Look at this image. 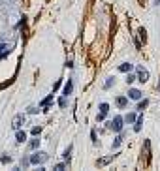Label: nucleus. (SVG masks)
Instances as JSON below:
<instances>
[{
	"label": "nucleus",
	"mask_w": 160,
	"mask_h": 171,
	"mask_svg": "<svg viewBox=\"0 0 160 171\" xmlns=\"http://www.w3.org/2000/svg\"><path fill=\"white\" fill-rule=\"evenodd\" d=\"M6 53H9V45H0V57Z\"/></svg>",
	"instance_id": "17"
},
{
	"label": "nucleus",
	"mask_w": 160,
	"mask_h": 171,
	"mask_svg": "<svg viewBox=\"0 0 160 171\" xmlns=\"http://www.w3.org/2000/svg\"><path fill=\"white\" fill-rule=\"evenodd\" d=\"M111 86H113V79H111V77H109V79L105 81V88H111Z\"/></svg>",
	"instance_id": "23"
},
{
	"label": "nucleus",
	"mask_w": 160,
	"mask_h": 171,
	"mask_svg": "<svg viewBox=\"0 0 160 171\" xmlns=\"http://www.w3.org/2000/svg\"><path fill=\"white\" fill-rule=\"evenodd\" d=\"M25 139H27V134H25V132H17V141L19 143H23Z\"/></svg>",
	"instance_id": "16"
},
{
	"label": "nucleus",
	"mask_w": 160,
	"mask_h": 171,
	"mask_svg": "<svg viewBox=\"0 0 160 171\" xmlns=\"http://www.w3.org/2000/svg\"><path fill=\"white\" fill-rule=\"evenodd\" d=\"M130 70H132V64H130V62H123V64H119V72L128 73Z\"/></svg>",
	"instance_id": "6"
},
{
	"label": "nucleus",
	"mask_w": 160,
	"mask_h": 171,
	"mask_svg": "<svg viewBox=\"0 0 160 171\" xmlns=\"http://www.w3.org/2000/svg\"><path fill=\"white\" fill-rule=\"evenodd\" d=\"M40 132H41L40 126H34V128H32V135H40Z\"/></svg>",
	"instance_id": "21"
},
{
	"label": "nucleus",
	"mask_w": 160,
	"mask_h": 171,
	"mask_svg": "<svg viewBox=\"0 0 160 171\" xmlns=\"http://www.w3.org/2000/svg\"><path fill=\"white\" fill-rule=\"evenodd\" d=\"M137 70V81L139 83H147V79H149V72H147L143 66H136Z\"/></svg>",
	"instance_id": "2"
},
{
	"label": "nucleus",
	"mask_w": 160,
	"mask_h": 171,
	"mask_svg": "<svg viewBox=\"0 0 160 171\" xmlns=\"http://www.w3.org/2000/svg\"><path fill=\"white\" fill-rule=\"evenodd\" d=\"M59 105H60V107H66V98H60L59 100Z\"/></svg>",
	"instance_id": "25"
},
{
	"label": "nucleus",
	"mask_w": 160,
	"mask_h": 171,
	"mask_svg": "<svg viewBox=\"0 0 160 171\" xmlns=\"http://www.w3.org/2000/svg\"><path fill=\"white\" fill-rule=\"evenodd\" d=\"M121 143H123V135H119V137H117V139L113 141V149H119Z\"/></svg>",
	"instance_id": "15"
},
{
	"label": "nucleus",
	"mask_w": 160,
	"mask_h": 171,
	"mask_svg": "<svg viewBox=\"0 0 160 171\" xmlns=\"http://www.w3.org/2000/svg\"><path fill=\"white\" fill-rule=\"evenodd\" d=\"M0 162H2V164H9V162H11V158H9V156H2V158H0Z\"/></svg>",
	"instance_id": "22"
},
{
	"label": "nucleus",
	"mask_w": 160,
	"mask_h": 171,
	"mask_svg": "<svg viewBox=\"0 0 160 171\" xmlns=\"http://www.w3.org/2000/svg\"><path fill=\"white\" fill-rule=\"evenodd\" d=\"M51 102H53V94H49V96H47V98H45V100H43V102H41V104H40V105H41V107H47V105H49V104H51Z\"/></svg>",
	"instance_id": "11"
},
{
	"label": "nucleus",
	"mask_w": 160,
	"mask_h": 171,
	"mask_svg": "<svg viewBox=\"0 0 160 171\" xmlns=\"http://www.w3.org/2000/svg\"><path fill=\"white\" fill-rule=\"evenodd\" d=\"M124 120L126 122H136V113H128L126 117H124Z\"/></svg>",
	"instance_id": "14"
},
{
	"label": "nucleus",
	"mask_w": 160,
	"mask_h": 171,
	"mask_svg": "<svg viewBox=\"0 0 160 171\" xmlns=\"http://www.w3.org/2000/svg\"><path fill=\"white\" fill-rule=\"evenodd\" d=\"M139 36H141V41L147 40V34H145V28H139Z\"/></svg>",
	"instance_id": "20"
},
{
	"label": "nucleus",
	"mask_w": 160,
	"mask_h": 171,
	"mask_svg": "<svg viewBox=\"0 0 160 171\" xmlns=\"http://www.w3.org/2000/svg\"><path fill=\"white\" fill-rule=\"evenodd\" d=\"M23 122H25V117H23V115H15L13 120H11V126H13L15 130H19V128L23 126Z\"/></svg>",
	"instance_id": "4"
},
{
	"label": "nucleus",
	"mask_w": 160,
	"mask_h": 171,
	"mask_svg": "<svg viewBox=\"0 0 160 171\" xmlns=\"http://www.w3.org/2000/svg\"><path fill=\"white\" fill-rule=\"evenodd\" d=\"M126 104H128V100L124 98V96H119V98H117V105H119V107H126Z\"/></svg>",
	"instance_id": "8"
},
{
	"label": "nucleus",
	"mask_w": 160,
	"mask_h": 171,
	"mask_svg": "<svg viewBox=\"0 0 160 171\" xmlns=\"http://www.w3.org/2000/svg\"><path fill=\"white\" fill-rule=\"evenodd\" d=\"M38 145H40V139H32V141H30V145H28V147H30V149H36Z\"/></svg>",
	"instance_id": "19"
},
{
	"label": "nucleus",
	"mask_w": 160,
	"mask_h": 171,
	"mask_svg": "<svg viewBox=\"0 0 160 171\" xmlns=\"http://www.w3.org/2000/svg\"><path fill=\"white\" fill-rule=\"evenodd\" d=\"M45 160H47L45 152H36V154H32V156H30L28 162H30V164H41V162H45Z\"/></svg>",
	"instance_id": "3"
},
{
	"label": "nucleus",
	"mask_w": 160,
	"mask_h": 171,
	"mask_svg": "<svg viewBox=\"0 0 160 171\" xmlns=\"http://www.w3.org/2000/svg\"><path fill=\"white\" fill-rule=\"evenodd\" d=\"M72 88H73V83L68 81V83H66V86H64V96H70V94H72Z\"/></svg>",
	"instance_id": "7"
},
{
	"label": "nucleus",
	"mask_w": 160,
	"mask_h": 171,
	"mask_svg": "<svg viewBox=\"0 0 160 171\" xmlns=\"http://www.w3.org/2000/svg\"><path fill=\"white\" fill-rule=\"evenodd\" d=\"M158 2H160V0H158Z\"/></svg>",
	"instance_id": "27"
},
{
	"label": "nucleus",
	"mask_w": 160,
	"mask_h": 171,
	"mask_svg": "<svg viewBox=\"0 0 160 171\" xmlns=\"http://www.w3.org/2000/svg\"><path fill=\"white\" fill-rule=\"evenodd\" d=\"M70 156H72V145H70L68 149L64 150V158H66V160H70Z\"/></svg>",
	"instance_id": "18"
},
{
	"label": "nucleus",
	"mask_w": 160,
	"mask_h": 171,
	"mask_svg": "<svg viewBox=\"0 0 160 171\" xmlns=\"http://www.w3.org/2000/svg\"><path fill=\"white\" fill-rule=\"evenodd\" d=\"M128 98L130 100H141V90H137V88H130L128 90Z\"/></svg>",
	"instance_id": "5"
},
{
	"label": "nucleus",
	"mask_w": 160,
	"mask_h": 171,
	"mask_svg": "<svg viewBox=\"0 0 160 171\" xmlns=\"http://www.w3.org/2000/svg\"><path fill=\"white\" fill-rule=\"evenodd\" d=\"M123 122H124V118L121 117V115H117V117H115L113 120L109 122V130H113V132H121V130H123Z\"/></svg>",
	"instance_id": "1"
},
{
	"label": "nucleus",
	"mask_w": 160,
	"mask_h": 171,
	"mask_svg": "<svg viewBox=\"0 0 160 171\" xmlns=\"http://www.w3.org/2000/svg\"><path fill=\"white\" fill-rule=\"evenodd\" d=\"M136 81V75H132V73H130V75L126 77V83H134Z\"/></svg>",
	"instance_id": "24"
},
{
	"label": "nucleus",
	"mask_w": 160,
	"mask_h": 171,
	"mask_svg": "<svg viewBox=\"0 0 160 171\" xmlns=\"http://www.w3.org/2000/svg\"><path fill=\"white\" fill-rule=\"evenodd\" d=\"M64 167H66V166H64V164H57V166H55V169H57V171H62Z\"/></svg>",
	"instance_id": "26"
},
{
	"label": "nucleus",
	"mask_w": 160,
	"mask_h": 171,
	"mask_svg": "<svg viewBox=\"0 0 160 171\" xmlns=\"http://www.w3.org/2000/svg\"><path fill=\"white\" fill-rule=\"evenodd\" d=\"M141 122H143V117L139 115V117H137V122L134 124V132H139V130H141Z\"/></svg>",
	"instance_id": "10"
},
{
	"label": "nucleus",
	"mask_w": 160,
	"mask_h": 171,
	"mask_svg": "<svg viewBox=\"0 0 160 171\" xmlns=\"http://www.w3.org/2000/svg\"><path fill=\"white\" fill-rule=\"evenodd\" d=\"M137 102H139V105H137V109H139V111H143V109L149 105V102H147V100H137Z\"/></svg>",
	"instance_id": "12"
},
{
	"label": "nucleus",
	"mask_w": 160,
	"mask_h": 171,
	"mask_svg": "<svg viewBox=\"0 0 160 171\" xmlns=\"http://www.w3.org/2000/svg\"><path fill=\"white\" fill-rule=\"evenodd\" d=\"M107 113H109V105H107V104H100V115L105 117Z\"/></svg>",
	"instance_id": "9"
},
{
	"label": "nucleus",
	"mask_w": 160,
	"mask_h": 171,
	"mask_svg": "<svg viewBox=\"0 0 160 171\" xmlns=\"http://www.w3.org/2000/svg\"><path fill=\"white\" fill-rule=\"evenodd\" d=\"M111 160H113V156H107V158H100V160H98V166H104V164H109Z\"/></svg>",
	"instance_id": "13"
}]
</instances>
